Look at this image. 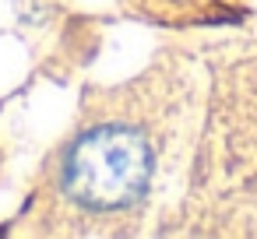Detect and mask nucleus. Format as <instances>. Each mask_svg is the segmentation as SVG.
<instances>
[{
  "mask_svg": "<svg viewBox=\"0 0 257 239\" xmlns=\"http://www.w3.org/2000/svg\"><path fill=\"white\" fill-rule=\"evenodd\" d=\"M152 179V148L131 127H95L64 158V190L92 207L116 211L134 204Z\"/></svg>",
  "mask_w": 257,
  "mask_h": 239,
  "instance_id": "obj_1",
  "label": "nucleus"
}]
</instances>
